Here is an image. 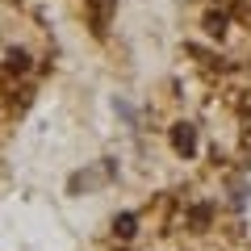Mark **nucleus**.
<instances>
[{
  "label": "nucleus",
  "instance_id": "2",
  "mask_svg": "<svg viewBox=\"0 0 251 251\" xmlns=\"http://www.w3.org/2000/svg\"><path fill=\"white\" fill-rule=\"evenodd\" d=\"M117 230H122V234H126V239H130V234H134V218L126 214V218H122V222H117Z\"/></svg>",
  "mask_w": 251,
  "mask_h": 251
},
{
  "label": "nucleus",
  "instance_id": "1",
  "mask_svg": "<svg viewBox=\"0 0 251 251\" xmlns=\"http://www.w3.org/2000/svg\"><path fill=\"white\" fill-rule=\"evenodd\" d=\"M172 147H176V151L188 159V155L197 151V130H193V126H176V134H172Z\"/></svg>",
  "mask_w": 251,
  "mask_h": 251
}]
</instances>
